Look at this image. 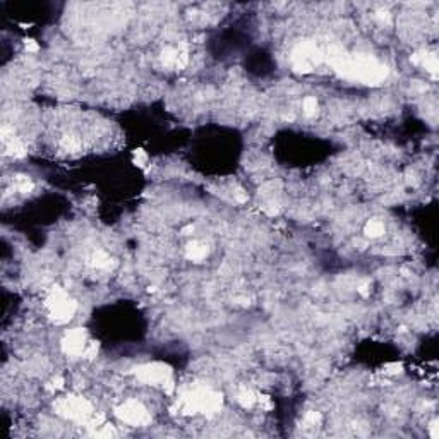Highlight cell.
I'll return each mask as SVG.
<instances>
[{
    "instance_id": "obj_1",
    "label": "cell",
    "mask_w": 439,
    "mask_h": 439,
    "mask_svg": "<svg viewBox=\"0 0 439 439\" xmlns=\"http://www.w3.org/2000/svg\"><path fill=\"white\" fill-rule=\"evenodd\" d=\"M333 69L341 77L364 84H379L388 77V67L367 55H345L341 52L328 53Z\"/></svg>"
},
{
    "instance_id": "obj_2",
    "label": "cell",
    "mask_w": 439,
    "mask_h": 439,
    "mask_svg": "<svg viewBox=\"0 0 439 439\" xmlns=\"http://www.w3.org/2000/svg\"><path fill=\"white\" fill-rule=\"evenodd\" d=\"M223 406V396L218 391L210 388L197 386L191 391L184 393L177 400V410L180 414L193 415V414H204L208 417H213Z\"/></svg>"
},
{
    "instance_id": "obj_3",
    "label": "cell",
    "mask_w": 439,
    "mask_h": 439,
    "mask_svg": "<svg viewBox=\"0 0 439 439\" xmlns=\"http://www.w3.org/2000/svg\"><path fill=\"white\" fill-rule=\"evenodd\" d=\"M134 374L141 383H146V385H151V386H161L168 395H172L175 391L174 374H172V369L167 364L163 362L142 364V366L136 367Z\"/></svg>"
},
{
    "instance_id": "obj_4",
    "label": "cell",
    "mask_w": 439,
    "mask_h": 439,
    "mask_svg": "<svg viewBox=\"0 0 439 439\" xmlns=\"http://www.w3.org/2000/svg\"><path fill=\"white\" fill-rule=\"evenodd\" d=\"M55 412L62 417L86 424L95 414V408L83 396H66V398H60L55 402Z\"/></svg>"
},
{
    "instance_id": "obj_5",
    "label": "cell",
    "mask_w": 439,
    "mask_h": 439,
    "mask_svg": "<svg viewBox=\"0 0 439 439\" xmlns=\"http://www.w3.org/2000/svg\"><path fill=\"white\" fill-rule=\"evenodd\" d=\"M47 307L55 324H66L72 319L76 312V302L66 294L64 288L55 287L47 299Z\"/></svg>"
},
{
    "instance_id": "obj_6",
    "label": "cell",
    "mask_w": 439,
    "mask_h": 439,
    "mask_svg": "<svg viewBox=\"0 0 439 439\" xmlns=\"http://www.w3.org/2000/svg\"><path fill=\"white\" fill-rule=\"evenodd\" d=\"M323 58V52L312 41H302L292 52V64H294V69L299 72H311Z\"/></svg>"
},
{
    "instance_id": "obj_7",
    "label": "cell",
    "mask_w": 439,
    "mask_h": 439,
    "mask_svg": "<svg viewBox=\"0 0 439 439\" xmlns=\"http://www.w3.org/2000/svg\"><path fill=\"white\" fill-rule=\"evenodd\" d=\"M115 415L122 422L134 427H142V425L151 424V414L149 410L138 400H127L120 406L115 408Z\"/></svg>"
},
{
    "instance_id": "obj_8",
    "label": "cell",
    "mask_w": 439,
    "mask_h": 439,
    "mask_svg": "<svg viewBox=\"0 0 439 439\" xmlns=\"http://www.w3.org/2000/svg\"><path fill=\"white\" fill-rule=\"evenodd\" d=\"M86 347H88L86 333H84V330H81V328L70 330L69 333L64 336V340H62V350H64L66 355H70V357L83 355Z\"/></svg>"
},
{
    "instance_id": "obj_9",
    "label": "cell",
    "mask_w": 439,
    "mask_h": 439,
    "mask_svg": "<svg viewBox=\"0 0 439 439\" xmlns=\"http://www.w3.org/2000/svg\"><path fill=\"white\" fill-rule=\"evenodd\" d=\"M161 62L167 67H177V69H184L189 64V53L185 48H174L167 47L161 53Z\"/></svg>"
},
{
    "instance_id": "obj_10",
    "label": "cell",
    "mask_w": 439,
    "mask_h": 439,
    "mask_svg": "<svg viewBox=\"0 0 439 439\" xmlns=\"http://www.w3.org/2000/svg\"><path fill=\"white\" fill-rule=\"evenodd\" d=\"M412 62H414L415 66H422L425 67L427 72L432 74V77L438 76V57L434 53H429V52H419V53L412 55Z\"/></svg>"
},
{
    "instance_id": "obj_11",
    "label": "cell",
    "mask_w": 439,
    "mask_h": 439,
    "mask_svg": "<svg viewBox=\"0 0 439 439\" xmlns=\"http://www.w3.org/2000/svg\"><path fill=\"white\" fill-rule=\"evenodd\" d=\"M185 256L191 261H203L208 256V247L201 242H191L185 249Z\"/></svg>"
},
{
    "instance_id": "obj_12",
    "label": "cell",
    "mask_w": 439,
    "mask_h": 439,
    "mask_svg": "<svg viewBox=\"0 0 439 439\" xmlns=\"http://www.w3.org/2000/svg\"><path fill=\"white\" fill-rule=\"evenodd\" d=\"M237 400H239V403L244 406V408H250V406L258 402V395L247 388H240L239 395H237Z\"/></svg>"
},
{
    "instance_id": "obj_13",
    "label": "cell",
    "mask_w": 439,
    "mask_h": 439,
    "mask_svg": "<svg viewBox=\"0 0 439 439\" xmlns=\"http://www.w3.org/2000/svg\"><path fill=\"white\" fill-rule=\"evenodd\" d=\"M91 264L100 269H108L112 266V258L106 252H103V250H96L95 254H93V258H91Z\"/></svg>"
},
{
    "instance_id": "obj_14",
    "label": "cell",
    "mask_w": 439,
    "mask_h": 439,
    "mask_svg": "<svg viewBox=\"0 0 439 439\" xmlns=\"http://www.w3.org/2000/svg\"><path fill=\"white\" fill-rule=\"evenodd\" d=\"M364 233L367 237H370V239H378V237H381L385 233V225L381 222H378V220H370V222H367Z\"/></svg>"
},
{
    "instance_id": "obj_15",
    "label": "cell",
    "mask_w": 439,
    "mask_h": 439,
    "mask_svg": "<svg viewBox=\"0 0 439 439\" xmlns=\"http://www.w3.org/2000/svg\"><path fill=\"white\" fill-rule=\"evenodd\" d=\"M60 148L67 153H76L81 149V139L76 136H66L60 139Z\"/></svg>"
},
{
    "instance_id": "obj_16",
    "label": "cell",
    "mask_w": 439,
    "mask_h": 439,
    "mask_svg": "<svg viewBox=\"0 0 439 439\" xmlns=\"http://www.w3.org/2000/svg\"><path fill=\"white\" fill-rule=\"evenodd\" d=\"M302 108H304L305 117H314L317 113V108H319L317 100L314 98V96H307V98L304 100V103H302Z\"/></svg>"
},
{
    "instance_id": "obj_17",
    "label": "cell",
    "mask_w": 439,
    "mask_h": 439,
    "mask_svg": "<svg viewBox=\"0 0 439 439\" xmlns=\"http://www.w3.org/2000/svg\"><path fill=\"white\" fill-rule=\"evenodd\" d=\"M16 187H18V191H21V193H24V194H28V193H31V191H33V182L29 180L28 177H22V175H19L18 178H16Z\"/></svg>"
},
{
    "instance_id": "obj_18",
    "label": "cell",
    "mask_w": 439,
    "mask_h": 439,
    "mask_svg": "<svg viewBox=\"0 0 439 439\" xmlns=\"http://www.w3.org/2000/svg\"><path fill=\"white\" fill-rule=\"evenodd\" d=\"M93 434H95L96 438H112V436H115V429H113L112 425H108V424H103L102 427L96 429Z\"/></svg>"
},
{
    "instance_id": "obj_19",
    "label": "cell",
    "mask_w": 439,
    "mask_h": 439,
    "mask_svg": "<svg viewBox=\"0 0 439 439\" xmlns=\"http://www.w3.org/2000/svg\"><path fill=\"white\" fill-rule=\"evenodd\" d=\"M304 422L309 425H319L321 422V414L319 412H307L304 417Z\"/></svg>"
},
{
    "instance_id": "obj_20",
    "label": "cell",
    "mask_w": 439,
    "mask_h": 439,
    "mask_svg": "<svg viewBox=\"0 0 439 439\" xmlns=\"http://www.w3.org/2000/svg\"><path fill=\"white\" fill-rule=\"evenodd\" d=\"M134 163L138 165V167H144V165L148 163V155H146L142 149H136L134 151Z\"/></svg>"
},
{
    "instance_id": "obj_21",
    "label": "cell",
    "mask_w": 439,
    "mask_h": 439,
    "mask_svg": "<svg viewBox=\"0 0 439 439\" xmlns=\"http://www.w3.org/2000/svg\"><path fill=\"white\" fill-rule=\"evenodd\" d=\"M96 353H98V343H95V341H91V343H88L86 350H84L83 355L86 357V359H95Z\"/></svg>"
},
{
    "instance_id": "obj_22",
    "label": "cell",
    "mask_w": 439,
    "mask_h": 439,
    "mask_svg": "<svg viewBox=\"0 0 439 439\" xmlns=\"http://www.w3.org/2000/svg\"><path fill=\"white\" fill-rule=\"evenodd\" d=\"M357 292H359L360 295H362V297H367V295H369V283H367V281H364V283H360L359 285V288H357Z\"/></svg>"
},
{
    "instance_id": "obj_23",
    "label": "cell",
    "mask_w": 439,
    "mask_h": 439,
    "mask_svg": "<svg viewBox=\"0 0 439 439\" xmlns=\"http://www.w3.org/2000/svg\"><path fill=\"white\" fill-rule=\"evenodd\" d=\"M62 386H64V379L55 378L53 381H52V386H48V389H60Z\"/></svg>"
},
{
    "instance_id": "obj_24",
    "label": "cell",
    "mask_w": 439,
    "mask_h": 439,
    "mask_svg": "<svg viewBox=\"0 0 439 439\" xmlns=\"http://www.w3.org/2000/svg\"><path fill=\"white\" fill-rule=\"evenodd\" d=\"M38 50H40V47H38V45L35 43L33 40L26 41V52H38Z\"/></svg>"
},
{
    "instance_id": "obj_25",
    "label": "cell",
    "mask_w": 439,
    "mask_h": 439,
    "mask_svg": "<svg viewBox=\"0 0 439 439\" xmlns=\"http://www.w3.org/2000/svg\"><path fill=\"white\" fill-rule=\"evenodd\" d=\"M376 19L381 22H389V14L388 12H378V14H376Z\"/></svg>"
},
{
    "instance_id": "obj_26",
    "label": "cell",
    "mask_w": 439,
    "mask_h": 439,
    "mask_svg": "<svg viewBox=\"0 0 439 439\" xmlns=\"http://www.w3.org/2000/svg\"><path fill=\"white\" fill-rule=\"evenodd\" d=\"M438 427H439V425H438V421H434V422H432V424H431V438H432V439H438V436H439V434H438Z\"/></svg>"
},
{
    "instance_id": "obj_27",
    "label": "cell",
    "mask_w": 439,
    "mask_h": 439,
    "mask_svg": "<svg viewBox=\"0 0 439 439\" xmlns=\"http://www.w3.org/2000/svg\"><path fill=\"white\" fill-rule=\"evenodd\" d=\"M182 232H184V235H189V232H194V227H193V225L185 227V228L182 230Z\"/></svg>"
}]
</instances>
